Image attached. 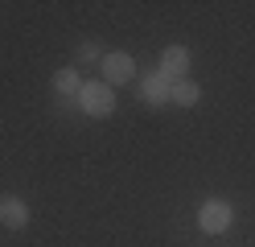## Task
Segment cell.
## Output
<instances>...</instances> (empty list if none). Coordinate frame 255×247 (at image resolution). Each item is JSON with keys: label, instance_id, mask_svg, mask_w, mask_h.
Here are the masks:
<instances>
[{"label": "cell", "instance_id": "1", "mask_svg": "<svg viewBox=\"0 0 255 247\" xmlns=\"http://www.w3.org/2000/svg\"><path fill=\"white\" fill-rule=\"evenodd\" d=\"M74 103H78V111L95 115V120H103V115L116 111V95H111L107 82H83V91H78Z\"/></svg>", "mask_w": 255, "mask_h": 247}, {"label": "cell", "instance_id": "2", "mask_svg": "<svg viewBox=\"0 0 255 247\" xmlns=\"http://www.w3.org/2000/svg\"><path fill=\"white\" fill-rule=\"evenodd\" d=\"M235 223V206L227 202V198H210V202H202L198 210V227L206 231V235H222Z\"/></svg>", "mask_w": 255, "mask_h": 247}, {"label": "cell", "instance_id": "3", "mask_svg": "<svg viewBox=\"0 0 255 247\" xmlns=\"http://www.w3.org/2000/svg\"><path fill=\"white\" fill-rule=\"evenodd\" d=\"M136 78V62L132 54H103V82L107 87H124V82H132Z\"/></svg>", "mask_w": 255, "mask_h": 247}, {"label": "cell", "instance_id": "4", "mask_svg": "<svg viewBox=\"0 0 255 247\" xmlns=\"http://www.w3.org/2000/svg\"><path fill=\"white\" fill-rule=\"evenodd\" d=\"M189 62H194V58H189L185 45H169L165 54H161V66H156V70H161L169 82H181V78L189 74Z\"/></svg>", "mask_w": 255, "mask_h": 247}, {"label": "cell", "instance_id": "5", "mask_svg": "<svg viewBox=\"0 0 255 247\" xmlns=\"http://www.w3.org/2000/svg\"><path fill=\"white\" fill-rule=\"evenodd\" d=\"M0 223H4L8 231L29 227V202L17 198V194H4V198H0Z\"/></svg>", "mask_w": 255, "mask_h": 247}, {"label": "cell", "instance_id": "6", "mask_svg": "<svg viewBox=\"0 0 255 247\" xmlns=\"http://www.w3.org/2000/svg\"><path fill=\"white\" fill-rule=\"evenodd\" d=\"M169 91H173V82H169L161 70H152V74L140 78V99L152 103V107H165V103H169Z\"/></svg>", "mask_w": 255, "mask_h": 247}, {"label": "cell", "instance_id": "7", "mask_svg": "<svg viewBox=\"0 0 255 247\" xmlns=\"http://www.w3.org/2000/svg\"><path fill=\"white\" fill-rule=\"evenodd\" d=\"M198 99H202V87H198V82H189V78L173 82V91H169V103H177V107H194Z\"/></svg>", "mask_w": 255, "mask_h": 247}, {"label": "cell", "instance_id": "8", "mask_svg": "<svg viewBox=\"0 0 255 247\" xmlns=\"http://www.w3.org/2000/svg\"><path fill=\"white\" fill-rule=\"evenodd\" d=\"M54 91H58L62 99H78V91H83L78 70H58V74H54Z\"/></svg>", "mask_w": 255, "mask_h": 247}, {"label": "cell", "instance_id": "9", "mask_svg": "<svg viewBox=\"0 0 255 247\" xmlns=\"http://www.w3.org/2000/svg\"><path fill=\"white\" fill-rule=\"evenodd\" d=\"M103 54H99V41H83L78 45V54H74V62L78 66H91V62H99Z\"/></svg>", "mask_w": 255, "mask_h": 247}]
</instances>
